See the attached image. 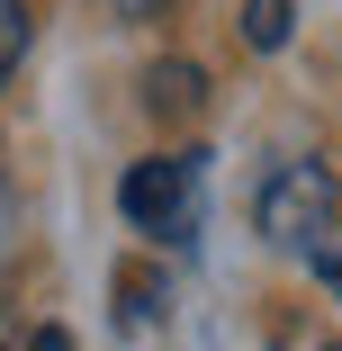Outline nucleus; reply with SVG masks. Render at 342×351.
<instances>
[{
  "instance_id": "obj_5",
  "label": "nucleus",
  "mask_w": 342,
  "mask_h": 351,
  "mask_svg": "<svg viewBox=\"0 0 342 351\" xmlns=\"http://www.w3.org/2000/svg\"><path fill=\"white\" fill-rule=\"evenodd\" d=\"M19 54H27V0H0V82L19 73Z\"/></svg>"
},
{
  "instance_id": "obj_9",
  "label": "nucleus",
  "mask_w": 342,
  "mask_h": 351,
  "mask_svg": "<svg viewBox=\"0 0 342 351\" xmlns=\"http://www.w3.org/2000/svg\"><path fill=\"white\" fill-rule=\"evenodd\" d=\"M27 351H73V333H63V324H45V333H36Z\"/></svg>"
},
{
  "instance_id": "obj_4",
  "label": "nucleus",
  "mask_w": 342,
  "mask_h": 351,
  "mask_svg": "<svg viewBox=\"0 0 342 351\" xmlns=\"http://www.w3.org/2000/svg\"><path fill=\"white\" fill-rule=\"evenodd\" d=\"M145 90H154V108H162V117L198 108V73H189V63H154V82H145Z\"/></svg>"
},
{
  "instance_id": "obj_2",
  "label": "nucleus",
  "mask_w": 342,
  "mask_h": 351,
  "mask_svg": "<svg viewBox=\"0 0 342 351\" xmlns=\"http://www.w3.org/2000/svg\"><path fill=\"white\" fill-rule=\"evenodd\" d=\"M117 207H126L135 234L189 243V234H198V154H154V162H135V171L117 180Z\"/></svg>"
},
{
  "instance_id": "obj_3",
  "label": "nucleus",
  "mask_w": 342,
  "mask_h": 351,
  "mask_svg": "<svg viewBox=\"0 0 342 351\" xmlns=\"http://www.w3.org/2000/svg\"><path fill=\"white\" fill-rule=\"evenodd\" d=\"M289 27H297V0H243V45L252 54H280Z\"/></svg>"
},
{
  "instance_id": "obj_1",
  "label": "nucleus",
  "mask_w": 342,
  "mask_h": 351,
  "mask_svg": "<svg viewBox=\"0 0 342 351\" xmlns=\"http://www.w3.org/2000/svg\"><path fill=\"white\" fill-rule=\"evenodd\" d=\"M333 207H342V180L324 162H280L261 180V198H252V226H261V243H280V252H315L333 234Z\"/></svg>"
},
{
  "instance_id": "obj_7",
  "label": "nucleus",
  "mask_w": 342,
  "mask_h": 351,
  "mask_svg": "<svg viewBox=\"0 0 342 351\" xmlns=\"http://www.w3.org/2000/svg\"><path fill=\"white\" fill-rule=\"evenodd\" d=\"M117 298H126V306H117L126 324H154V279H135V270H126V279H117Z\"/></svg>"
},
{
  "instance_id": "obj_6",
  "label": "nucleus",
  "mask_w": 342,
  "mask_h": 351,
  "mask_svg": "<svg viewBox=\"0 0 342 351\" xmlns=\"http://www.w3.org/2000/svg\"><path fill=\"white\" fill-rule=\"evenodd\" d=\"M19 226H27V217H19V189H10V180H0V270H10V261H19Z\"/></svg>"
},
{
  "instance_id": "obj_10",
  "label": "nucleus",
  "mask_w": 342,
  "mask_h": 351,
  "mask_svg": "<svg viewBox=\"0 0 342 351\" xmlns=\"http://www.w3.org/2000/svg\"><path fill=\"white\" fill-rule=\"evenodd\" d=\"M0 351H10V315H0Z\"/></svg>"
},
{
  "instance_id": "obj_8",
  "label": "nucleus",
  "mask_w": 342,
  "mask_h": 351,
  "mask_svg": "<svg viewBox=\"0 0 342 351\" xmlns=\"http://www.w3.org/2000/svg\"><path fill=\"white\" fill-rule=\"evenodd\" d=\"M108 10H117V19H162L171 0H108Z\"/></svg>"
}]
</instances>
